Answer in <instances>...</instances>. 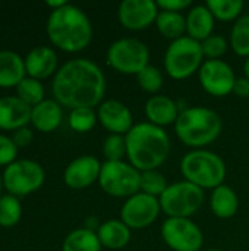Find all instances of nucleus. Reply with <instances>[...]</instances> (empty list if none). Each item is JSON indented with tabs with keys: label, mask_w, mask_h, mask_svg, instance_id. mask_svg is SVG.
I'll use <instances>...</instances> for the list:
<instances>
[{
	"label": "nucleus",
	"mask_w": 249,
	"mask_h": 251,
	"mask_svg": "<svg viewBox=\"0 0 249 251\" xmlns=\"http://www.w3.org/2000/svg\"><path fill=\"white\" fill-rule=\"evenodd\" d=\"M229 41L222 34H211L204 41H201V49L205 59H220L229 49Z\"/></svg>",
	"instance_id": "f704fd0d"
},
{
	"label": "nucleus",
	"mask_w": 249,
	"mask_h": 251,
	"mask_svg": "<svg viewBox=\"0 0 249 251\" xmlns=\"http://www.w3.org/2000/svg\"><path fill=\"white\" fill-rule=\"evenodd\" d=\"M131 228H128L120 219H109L101 222L97 229L98 240L103 247L109 250H122L131 241Z\"/></svg>",
	"instance_id": "5701e85b"
},
{
	"label": "nucleus",
	"mask_w": 249,
	"mask_h": 251,
	"mask_svg": "<svg viewBox=\"0 0 249 251\" xmlns=\"http://www.w3.org/2000/svg\"><path fill=\"white\" fill-rule=\"evenodd\" d=\"M158 200L161 212L169 218H191L204 203V190L183 179L169 184Z\"/></svg>",
	"instance_id": "6e6552de"
},
{
	"label": "nucleus",
	"mask_w": 249,
	"mask_h": 251,
	"mask_svg": "<svg viewBox=\"0 0 249 251\" xmlns=\"http://www.w3.org/2000/svg\"><path fill=\"white\" fill-rule=\"evenodd\" d=\"M18 147L12 138L0 134V166H9L16 160Z\"/></svg>",
	"instance_id": "c9c22d12"
},
{
	"label": "nucleus",
	"mask_w": 249,
	"mask_h": 251,
	"mask_svg": "<svg viewBox=\"0 0 249 251\" xmlns=\"http://www.w3.org/2000/svg\"><path fill=\"white\" fill-rule=\"evenodd\" d=\"M103 156L106 162H120L126 157V137L120 134H109L103 141Z\"/></svg>",
	"instance_id": "473e14b6"
},
{
	"label": "nucleus",
	"mask_w": 249,
	"mask_h": 251,
	"mask_svg": "<svg viewBox=\"0 0 249 251\" xmlns=\"http://www.w3.org/2000/svg\"><path fill=\"white\" fill-rule=\"evenodd\" d=\"M205 251H222V250H219V249H210V250H205Z\"/></svg>",
	"instance_id": "37998d69"
},
{
	"label": "nucleus",
	"mask_w": 249,
	"mask_h": 251,
	"mask_svg": "<svg viewBox=\"0 0 249 251\" xmlns=\"http://www.w3.org/2000/svg\"><path fill=\"white\" fill-rule=\"evenodd\" d=\"M66 3H68L66 0H47V6H50L51 10H56L62 6H65Z\"/></svg>",
	"instance_id": "ea45409f"
},
{
	"label": "nucleus",
	"mask_w": 249,
	"mask_h": 251,
	"mask_svg": "<svg viewBox=\"0 0 249 251\" xmlns=\"http://www.w3.org/2000/svg\"><path fill=\"white\" fill-rule=\"evenodd\" d=\"M45 31L50 41L68 53H76L88 47L94 34L88 15L70 3L50 12Z\"/></svg>",
	"instance_id": "f03ea898"
},
{
	"label": "nucleus",
	"mask_w": 249,
	"mask_h": 251,
	"mask_svg": "<svg viewBox=\"0 0 249 251\" xmlns=\"http://www.w3.org/2000/svg\"><path fill=\"white\" fill-rule=\"evenodd\" d=\"M63 121L62 104L54 99H44L41 103L32 107L31 124L40 132H53L56 131Z\"/></svg>",
	"instance_id": "aec40b11"
},
{
	"label": "nucleus",
	"mask_w": 249,
	"mask_h": 251,
	"mask_svg": "<svg viewBox=\"0 0 249 251\" xmlns=\"http://www.w3.org/2000/svg\"><path fill=\"white\" fill-rule=\"evenodd\" d=\"M233 94H236L241 99H247L249 97V79L244 75L236 78L235 85H233Z\"/></svg>",
	"instance_id": "58836bf2"
},
{
	"label": "nucleus",
	"mask_w": 249,
	"mask_h": 251,
	"mask_svg": "<svg viewBox=\"0 0 249 251\" xmlns=\"http://www.w3.org/2000/svg\"><path fill=\"white\" fill-rule=\"evenodd\" d=\"M160 213V200L139 191L125 200L120 209V221L131 229H144L153 225Z\"/></svg>",
	"instance_id": "f8f14e48"
},
{
	"label": "nucleus",
	"mask_w": 249,
	"mask_h": 251,
	"mask_svg": "<svg viewBox=\"0 0 249 251\" xmlns=\"http://www.w3.org/2000/svg\"><path fill=\"white\" fill-rule=\"evenodd\" d=\"M201 87L214 97H225L233 93L236 75L233 68L222 59H205L198 71Z\"/></svg>",
	"instance_id": "ddd939ff"
},
{
	"label": "nucleus",
	"mask_w": 249,
	"mask_h": 251,
	"mask_svg": "<svg viewBox=\"0 0 249 251\" xmlns=\"http://www.w3.org/2000/svg\"><path fill=\"white\" fill-rule=\"evenodd\" d=\"M12 140L16 144V147H26L32 141V131L28 126H22V128L13 131Z\"/></svg>",
	"instance_id": "4c0bfd02"
},
{
	"label": "nucleus",
	"mask_w": 249,
	"mask_h": 251,
	"mask_svg": "<svg viewBox=\"0 0 249 251\" xmlns=\"http://www.w3.org/2000/svg\"><path fill=\"white\" fill-rule=\"evenodd\" d=\"M54 100L62 106L95 107L100 106L106 94V76L101 68L85 57H78L63 63L54 74L51 82Z\"/></svg>",
	"instance_id": "f257e3e1"
},
{
	"label": "nucleus",
	"mask_w": 249,
	"mask_h": 251,
	"mask_svg": "<svg viewBox=\"0 0 249 251\" xmlns=\"http://www.w3.org/2000/svg\"><path fill=\"white\" fill-rule=\"evenodd\" d=\"M204 60L201 43L183 35L169 44L164 53V69L173 79H186L201 69Z\"/></svg>",
	"instance_id": "423d86ee"
},
{
	"label": "nucleus",
	"mask_w": 249,
	"mask_h": 251,
	"mask_svg": "<svg viewBox=\"0 0 249 251\" xmlns=\"http://www.w3.org/2000/svg\"><path fill=\"white\" fill-rule=\"evenodd\" d=\"M160 234L173 251H201L204 246V234L191 218H167Z\"/></svg>",
	"instance_id": "9b49d317"
},
{
	"label": "nucleus",
	"mask_w": 249,
	"mask_h": 251,
	"mask_svg": "<svg viewBox=\"0 0 249 251\" xmlns=\"http://www.w3.org/2000/svg\"><path fill=\"white\" fill-rule=\"evenodd\" d=\"M101 162L91 154L79 156L73 159L65 169V184L72 190H84L98 182L101 172Z\"/></svg>",
	"instance_id": "2eb2a0df"
},
{
	"label": "nucleus",
	"mask_w": 249,
	"mask_h": 251,
	"mask_svg": "<svg viewBox=\"0 0 249 251\" xmlns=\"http://www.w3.org/2000/svg\"><path fill=\"white\" fill-rule=\"evenodd\" d=\"M160 9L153 0H123L119 4V22L131 31H141L151 26Z\"/></svg>",
	"instance_id": "4468645a"
},
{
	"label": "nucleus",
	"mask_w": 249,
	"mask_h": 251,
	"mask_svg": "<svg viewBox=\"0 0 249 251\" xmlns=\"http://www.w3.org/2000/svg\"><path fill=\"white\" fill-rule=\"evenodd\" d=\"M158 32L169 40H178L186 34V16H183L181 12H170V10H161L157 15V19L154 22Z\"/></svg>",
	"instance_id": "393cba45"
},
{
	"label": "nucleus",
	"mask_w": 249,
	"mask_h": 251,
	"mask_svg": "<svg viewBox=\"0 0 249 251\" xmlns=\"http://www.w3.org/2000/svg\"><path fill=\"white\" fill-rule=\"evenodd\" d=\"M3 188H4V187H3V178H1V175H0V197L3 196V194H1V190H3Z\"/></svg>",
	"instance_id": "79ce46f5"
},
{
	"label": "nucleus",
	"mask_w": 249,
	"mask_h": 251,
	"mask_svg": "<svg viewBox=\"0 0 249 251\" xmlns=\"http://www.w3.org/2000/svg\"><path fill=\"white\" fill-rule=\"evenodd\" d=\"M141 172L134 168L129 162H104L98 184L101 190L112 197L129 199L139 193Z\"/></svg>",
	"instance_id": "1a4fd4ad"
},
{
	"label": "nucleus",
	"mask_w": 249,
	"mask_h": 251,
	"mask_svg": "<svg viewBox=\"0 0 249 251\" xmlns=\"http://www.w3.org/2000/svg\"><path fill=\"white\" fill-rule=\"evenodd\" d=\"M244 74H245V76L249 79V57L245 59V63H244Z\"/></svg>",
	"instance_id": "a19ab883"
},
{
	"label": "nucleus",
	"mask_w": 249,
	"mask_h": 251,
	"mask_svg": "<svg viewBox=\"0 0 249 251\" xmlns=\"http://www.w3.org/2000/svg\"><path fill=\"white\" fill-rule=\"evenodd\" d=\"M167 185L169 184L166 181V176L158 169L141 172V182H139V191L141 193L160 199L161 194L166 191Z\"/></svg>",
	"instance_id": "2f4dec72"
},
{
	"label": "nucleus",
	"mask_w": 249,
	"mask_h": 251,
	"mask_svg": "<svg viewBox=\"0 0 249 251\" xmlns=\"http://www.w3.org/2000/svg\"><path fill=\"white\" fill-rule=\"evenodd\" d=\"M22 216V204L19 197L12 194H3L0 197V226L12 228L15 226Z\"/></svg>",
	"instance_id": "c85d7f7f"
},
{
	"label": "nucleus",
	"mask_w": 249,
	"mask_h": 251,
	"mask_svg": "<svg viewBox=\"0 0 249 251\" xmlns=\"http://www.w3.org/2000/svg\"><path fill=\"white\" fill-rule=\"evenodd\" d=\"M68 121H69V126L75 132L84 134V132H90L95 126L98 116L94 107H76L70 110Z\"/></svg>",
	"instance_id": "7c9ffc66"
},
{
	"label": "nucleus",
	"mask_w": 249,
	"mask_h": 251,
	"mask_svg": "<svg viewBox=\"0 0 249 251\" xmlns=\"http://www.w3.org/2000/svg\"><path fill=\"white\" fill-rule=\"evenodd\" d=\"M214 24L216 18L207 4H197L186 15V35L201 43L213 34Z\"/></svg>",
	"instance_id": "412c9836"
},
{
	"label": "nucleus",
	"mask_w": 249,
	"mask_h": 251,
	"mask_svg": "<svg viewBox=\"0 0 249 251\" xmlns=\"http://www.w3.org/2000/svg\"><path fill=\"white\" fill-rule=\"evenodd\" d=\"M223 129L220 115L204 106H191L182 109L176 122L175 132L178 138L194 150L204 149L214 143Z\"/></svg>",
	"instance_id": "20e7f679"
},
{
	"label": "nucleus",
	"mask_w": 249,
	"mask_h": 251,
	"mask_svg": "<svg viewBox=\"0 0 249 251\" xmlns=\"http://www.w3.org/2000/svg\"><path fill=\"white\" fill-rule=\"evenodd\" d=\"M1 178L7 194L22 197L35 193L43 187L45 172L38 162L31 159H19L4 168Z\"/></svg>",
	"instance_id": "9d476101"
},
{
	"label": "nucleus",
	"mask_w": 249,
	"mask_h": 251,
	"mask_svg": "<svg viewBox=\"0 0 249 251\" xmlns=\"http://www.w3.org/2000/svg\"><path fill=\"white\" fill-rule=\"evenodd\" d=\"M16 96L22 101L34 107L44 100V87L41 81L31 76H25L16 87Z\"/></svg>",
	"instance_id": "c756f323"
},
{
	"label": "nucleus",
	"mask_w": 249,
	"mask_h": 251,
	"mask_svg": "<svg viewBox=\"0 0 249 251\" xmlns=\"http://www.w3.org/2000/svg\"><path fill=\"white\" fill-rule=\"evenodd\" d=\"M125 137L128 162L139 172L158 169L169 157L172 146L164 128L150 122H139Z\"/></svg>",
	"instance_id": "7ed1b4c3"
},
{
	"label": "nucleus",
	"mask_w": 249,
	"mask_h": 251,
	"mask_svg": "<svg viewBox=\"0 0 249 251\" xmlns=\"http://www.w3.org/2000/svg\"><path fill=\"white\" fill-rule=\"evenodd\" d=\"M26 75L35 79H44L57 72V53L48 46H37L23 57Z\"/></svg>",
	"instance_id": "f3484780"
},
{
	"label": "nucleus",
	"mask_w": 249,
	"mask_h": 251,
	"mask_svg": "<svg viewBox=\"0 0 249 251\" xmlns=\"http://www.w3.org/2000/svg\"><path fill=\"white\" fill-rule=\"evenodd\" d=\"M210 207L211 212L220 219L233 218L239 209V199L236 191L226 184L214 188L210 197Z\"/></svg>",
	"instance_id": "b1692460"
},
{
	"label": "nucleus",
	"mask_w": 249,
	"mask_h": 251,
	"mask_svg": "<svg viewBox=\"0 0 249 251\" xmlns=\"http://www.w3.org/2000/svg\"><path fill=\"white\" fill-rule=\"evenodd\" d=\"M107 63L119 74L136 76L150 65V49L139 38H119L107 50Z\"/></svg>",
	"instance_id": "0eeeda50"
},
{
	"label": "nucleus",
	"mask_w": 249,
	"mask_h": 251,
	"mask_svg": "<svg viewBox=\"0 0 249 251\" xmlns=\"http://www.w3.org/2000/svg\"><path fill=\"white\" fill-rule=\"evenodd\" d=\"M26 76L25 60L13 50H0V87L10 88Z\"/></svg>",
	"instance_id": "4be33fe9"
},
{
	"label": "nucleus",
	"mask_w": 249,
	"mask_h": 251,
	"mask_svg": "<svg viewBox=\"0 0 249 251\" xmlns=\"http://www.w3.org/2000/svg\"><path fill=\"white\" fill-rule=\"evenodd\" d=\"M32 107L18 96L0 97V128L16 131L31 122Z\"/></svg>",
	"instance_id": "a211bd4d"
},
{
	"label": "nucleus",
	"mask_w": 249,
	"mask_h": 251,
	"mask_svg": "<svg viewBox=\"0 0 249 251\" xmlns=\"http://www.w3.org/2000/svg\"><path fill=\"white\" fill-rule=\"evenodd\" d=\"M205 4L216 19L226 22L239 19L245 7L242 0H208Z\"/></svg>",
	"instance_id": "cd10ccee"
},
{
	"label": "nucleus",
	"mask_w": 249,
	"mask_h": 251,
	"mask_svg": "<svg viewBox=\"0 0 249 251\" xmlns=\"http://www.w3.org/2000/svg\"><path fill=\"white\" fill-rule=\"evenodd\" d=\"M136 81H138V85L144 91L151 93L154 96L161 90L163 82H164V76H163V72L157 66L148 65L147 68H144L136 75Z\"/></svg>",
	"instance_id": "72a5a7b5"
},
{
	"label": "nucleus",
	"mask_w": 249,
	"mask_h": 251,
	"mask_svg": "<svg viewBox=\"0 0 249 251\" xmlns=\"http://www.w3.org/2000/svg\"><path fill=\"white\" fill-rule=\"evenodd\" d=\"M97 116L100 124L110 134L126 135L134 126V116L131 109L116 99L103 100L97 109Z\"/></svg>",
	"instance_id": "dca6fc26"
},
{
	"label": "nucleus",
	"mask_w": 249,
	"mask_h": 251,
	"mask_svg": "<svg viewBox=\"0 0 249 251\" xmlns=\"http://www.w3.org/2000/svg\"><path fill=\"white\" fill-rule=\"evenodd\" d=\"M192 0H158L157 6L161 10H170V12H181L191 7Z\"/></svg>",
	"instance_id": "e433bc0d"
},
{
	"label": "nucleus",
	"mask_w": 249,
	"mask_h": 251,
	"mask_svg": "<svg viewBox=\"0 0 249 251\" xmlns=\"http://www.w3.org/2000/svg\"><path fill=\"white\" fill-rule=\"evenodd\" d=\"M145 116L148 118L150 124H154L160 128L175 124L181 109L179 104L164 94H154L145 103Z\"/></svg>",
	"instance_id": "6ab92c4d"
},
{
	"label": "nucleus",
	"mask_w": 249,
	"mask_h": 251,
	"mask_svg": "<svg viewBox=\"0 0 249 251\" xmlns=\"http://www.w3.org/2000/svg\"><path fill=\"white\" fill-rule=\"evenodd\" d=\"M229 44L238 56L249 57V13L242 15L235 21L230 31Z\"/></svg>",
	"instance_id": "bb28decb"
},
{
	"label": "nucleus",
	"mask_w": 249,
	"mask_h": 251,
	"mask_svg": "<svg viewBox=\"0 0 249 251\" xmlns=\"http://www.w3.org/2000/svg\"><path fill=\"white\" fill-rule=\"evenodd\" d=\"M181 172L183 178L194 185L203 190H214L225 184L227 169L222 156L205 149H198L191 150L182 157Z\"/></svg>",
	"instance_id": "39448f33"
},
{
	"label": "nucleus",
	"mask_w": 249,
	"mask_h": 251,
	"mask_svg": "<svg viewBox=\"0 0 249 251\" xmlns=\"http://www.w3.org/2000/svg\"><path fill=\"white\" fill-rule=\"evenodd\" d=\"M103 246L97 232L78 228L69 232L62 244V251H101Z\"/></svg>",
	"instance_id": "a878e982"
}]
</instances>
